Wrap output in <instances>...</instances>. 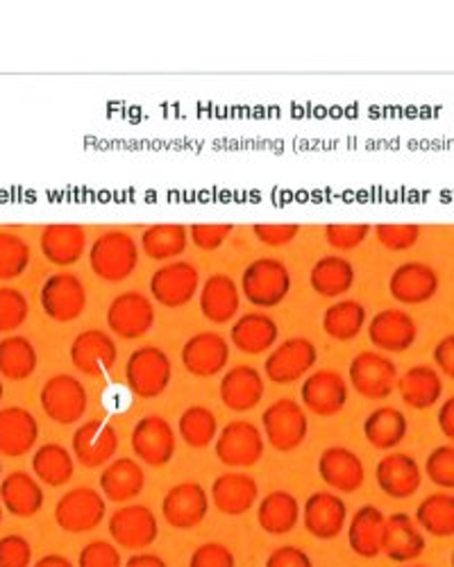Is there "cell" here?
<instances>
[{
    "label": "cell",
    "mask_w": 454,
    "mask_h": 567,
    "mask_svg": "<svg viewBox=\"0 0 454 567\" xmlns=\"http://www.w3.org/2000/svg\"><path fill=\"white\" fill-rule=\"evenodd\" d=\"M434 363L438 370L454 382V334L443 337L434 348Z\"/></svg>",
    "instance_id": "6f0895ef"
},
{
    "label": "cell",
    "mask_w": 454,
    "mask_h": 567,
    "mask_svg": "<svg viewBox=\"0 0 454 567\" xmlns=\"http://www.w3.org/2000/svg\"><path fill=\"white\" fill-rule=\"evenodd\" d=\"M200 287L198 268L189 261H173L155 270L151 277V293L155 302L168 309H179L194 300Z\"/></svg>",
    "instance_id": "8fae6325"
},
{
    "label": "cell",
    "mask_w": 454,
    "mask_h": 567,
    "mask_svg": "<svg viewBox=\"0 0 454 567\" xmlns=\"http://www.w3.org/2000/svg\"><path fill=\"white\" fill-rule=\"evenodd\" d=\"M375 236L384 248H389L393 252H402V250H409L419 244L421 227L414 223H406V225L384 223V225L375 227Z\"/></svg>",
    "instance_id": "681fc988"
},
{
    "label": "cell",
    "mask_w": 454,
    "mask_h": 567,
    "mask_svg": "<svg viewBox=\"0 0 454 567\" xmlns=\"http://www.w3.org/2000/svg\"><path fill=\"white\" fill-rule=\"evenodd\" d=\"M37 370V350L25 337L0 341V374L10 382H23Z\"/></svg>",
    "instance_id": "7bdbcfd3"
},
{
    "label": "cell",
    "mask_w": 454,
    "mask_h": 567,
    "mask_svg": "<svg viewBox=\"0 0 454 567\" xmlns=\"http://www.w3.org/2000/svg\"><path fill=\"white\" fill-rule=\"evenodd\" d=\"M259 527L270 536H285L296 529L300 519V504L287 491L268 493L257 508Z\"/></svg>",
    "instance_id": "d590c367"
},
{
    "label": "cell",
    "mask_w": 454,
    "mask_h": 567,
    "mask_svg": "<svg viewBox=\"0 0 454 567\" xmlns=\"http://www.w3.org/2000/svg\"><path fill=\"white\" fill-rule=\"evenodd\" d=\"M239 289L233 277L216 272L207 277L205 287L200 289V311L214 324L230 322L239 311Z\"/></svg>",
    "instance_id": "f546056e"
},
{
    "label": "cell",
    "mask_w": 454,
    "mask_h": 567,
    "mask_svg": "<svg viewBox=\"0 0 454 567\" xmlns=\"http://www.w3.org/2000/svg\"><path fill=\"white\" fill-rule=\"evenodd\" d=\"M175 434L171 422L162 415H144L132 430V450L136 458L153 465L164 467L175 456Z\"/></svg>",
    "instance_id": "7c38bea8"
},
{
    "label": "cell",
    "mask_w": 454,
    "mask_h": 567,
    "mask_svg": "<svg viewBox=\"0 0 454 567\" xmlns=\"http://www.w3.org/2000/svg\"><path fill=\"white\" fill-rule=\"evenodd\" d=\"M89 264L101 279L105 281H123L127 279L140 264V250L136 241L130 234L121 229H112L101 234L99 239L91 244Z\"/></svg>",
    "instance_id": "7a4b0ae2"
},
{
    "label": "cell",
    "mask_w": 454,
    "mask_h": 567,
    "mask_svg": "<svg viewBox=\"0 0 454 567\" xmlns=\"http://www.w3.org/2000/svg\"><path fill=\"white\" fill-rule=\"evenodd\" d=\"M318 475L337 493H357L367 480L361 458L348 447H328L318 458Z\"/></svg>",
    "instance_id": "cb8c5ba5"
},
{
    "label": "cell",
    "mask_w": 454,
    "mask_h": 567,
    "mask_svg": "<svg viewBox=\"0 0 454 567\" xmlns=\"http://www.w3.org/2000/svg\"><path fill=\"white\" fill-rule=\"evenodd\" d=\"M416 525L436 538L454 536V495L452 493L427 495L416 508Z\"/></svg>",
    "instance_id": "b9f144b4"
},
{
    "label": "cell",
    "mask_w": 454,
    "mask_h": 567,
    "mask_svg": "<svg viewBox=\"0 0 454 567\" xmlns=\"http://www.w3.org/2000/svg\"><path fill=\"white\" fill-rule=\"evenodd\" d=\"M32 470L39 477V482H43L51 488H60L71 482L75 467H73V456L69 454V450L64 445L45 443L34 452Z\"/></svg>",
    "instance_id": "ab89813d"
},
{
    "label": "cell",
    "mask_w": 454,
    "mask_h": 567,
    "mask_svg": "<svg viewBox=\"0 0 454 567\" xmlns=\"http://www.w3.org/2000/svg\"><path fill=\"white\" fill-rule=\"evenodd\" d=\"M264 393V377L252 365H235L220 380V400L227 409L237 413L255 409L261 402Z\"/></svg>",
    "instance_id": "484cf974"
},
{
    "label": "cell",
    "mask_w": 454,
    "mask_h": 567,
    "mask_svg": "<svg viewBox=\"0 0 454 567\" xmlns=\"http://www.w3.org/2000/svg\"><path fill=\"white\" fill-rule=\"evenodd\" d=\"M189 244V229L177 223H159L151 225L142 234V250L155 261H168L179 257L187 250Z\"/></svg>",
    "instance_id": "f35d334b"
},
{
    "label": "cell",
    "mask_w": 454,
    "mask_h": 567,
    "mask_svg": "<svg viewBox=\"0 0 454 567\" xmlns=\"http://www.w3.org/2000/svg\"><path fill=\"white\" fill-rule=\"evenodd\" d=\"M438 427L445 434V439L454 441V395L447 398L438 409Z\"/></svg>",
    "instance_id": "680465c9"
},
{
    "label": "cell",
    "mask_w": 454,
    "mask_h": 567,
    "mask_svg": "<svg viewBox=\"0 0 454 567\" xmlns=\"http://www.w3.org/2000/svg\"><path fill=\"white\" fill-rule=\"evenodd\" d=\"M367 324V307L357 300H341L326 309L323 329L326 334L339 343H348L359 337Z\"/></svg>",
    "instance_id": "60d3db41"
},
{
    "label": "cell",
    "mask_w": 454,
    "mask_h": 567,
    "mask_svg": "<svg viewBox=\"0 0 454 567\" xmlns=\"http://www.w3.org/2000/svg\"><path fill=\"white\" fill-rule=\"evenodd\" d=\"M261 424H264L266 441L278 452L298 450L305 443L307 430H309L305 409L296 400H289V398L272 402L264 411Z\"/></svg>",
    "instance_id": "277c9868"
},
{
    "label": "cell",
    "mask_w": 454,
    "mask_h": 567,
    "mask_svg": "<svg viewBox=\"0 0 454 567\" xmlns=\"http://www.w3.org/2000/svg\"><path fill=\"white\" fill-rule=\"evenodd\" d=\"M89 406L86 389L71 374H55L41 389V409L58 424H75Z\"/></svg>",
    "instance_id": "ba28073f"
},
{
    "label": "cell",
    "mask_w": 454,
    "mask_h": 567,
    "mask_svg": "<svg viewBox=\"0 0 454 567\" xmlns=\"http://www.w3.org/2000/svg\"><path fill=\"white\" fill-rule=\"evenodd\" d=\"M32 563V547L23 536L0 538V567H28Z\"/></svg>",
    "instance_id": "f5cc1de1"
},
{
    "label": "cell",
    "mask_w": 454,
    "mask_h": 567,
    "mask_svg": "<svg viewBox=\"0 0 454 567\" xmlns=\"http://www.w3.org/2000/svg\"><path fill=\"white\" fill-rule=\"evenodd\" d=\"M107 324L118 339H142L155 324V307L144 293L125 291L112 300L107 309Z\"/></svg>",
    "instance_id": "9c48e42d"
},
{
    "label": "cell",
    "mask_w": 454,
    "mask_h": 567,
    "mask_svg": "<svg viewBox=\"0 0 454 567\" xmlns=\"http://www.w3.org/2000/svg\"><path fill=\"white\" fill-rule=\"evenodd\" d=\"M189 234H192V244L198 250L214 252L227 241V236L233 234V225L230 223H196L192 225Z\"/></svg>",
    "instance_id": "f907efd6"
},
{
    "label": "cell",
    "mask_w": 454,
    "mask_h": 567,
    "mask_svg": "<svg viewBox=\"0 0 454 567\" xmlns=\"http://www.w3.org/2000/svg\"><path fill=\"white\" fill-rule=\"evenodd\" d=\"M116 452L118 434L105 420H86L73 434V454L89 470L110 463Z\"/></svg>",
    "instance_id": "e0dca14e"
},
{
    "label": "cell",
    "mask_w": 454,
    "mask_h": 567,
    "mask_svg": "<svg viewBox=\"0 0 454 567\" xmlns=\"http://www.w3.org/2000/svg\"><path fill=\"white\" fill-rule=\"evenodd\" d=\"M43 257L55 266H73L86 250V229L75 223L45 225L39 239Z\"/></svg>",
    "instance_id": "d4e9b609"
},
{
    "label": "cell",
    "mask_w": 454,
    "mask_h": 567,
    "mask_svg": "<svg viewBox=\"0 0 454 567\" xmlns=\"http://www.w3.org/2000/svg\"><path fill=\"white\" fill-rule=\"evenodd\" d=\"M425 536L416 519L406 513H393L386 517V529H384V543L382 551L395 560V563H409L423 556L425 551Z\"/></svg>",
    "instance_id": "4316f807"
},
{
    "label": "cell",
    "mask_w": 454,
    "mask_h": 567,
    "mask_svg": "<svg viewBox=\"0 0 454 567\" xmlns=\"http://www.w3.org/2000/svg\"><path fill=\"white\" fill-rule=\"evenodd\" d=\"M43 313L55 322H73L86 309V289L78 275L55 272L43 281L39 293Z\"/></svg>",
    "instance_id": "8992f818"
},
{
    "label": "cell",
    "mask_w": 454,
    "mask_h": 567,
    "mask_svg": "<svg viewBox=\"0 0 454 567\" xmlns=\"http://www.w3.org/2000/svg\"><path fill=\"white\" fill-rule=\"evenodd\" d=\"M30 313L28 298L19 289L3 287L0 289V334H8L19 329Z\"/></svg>",
    "instance_id": "bcb514c9"
},
{
    "label": "cell",
    "mask_w": 454,
    "mask_h": 567,
    "mask_svg": "<svg viewBox=\"0 0 454 567\" xmlns=\"http://www.w3.org/2000/svg\"><path fill=\"white\" fill-rule=\"evenodd\" d=\"M177 432L189 447L203 450L218 436L216 415L207 406H189L179 415Z\"/></svg>",
    "instance_id": "ee69618b"
},
{
    "label": "cell",
    "mask_w": 454,
    "mask_h": 567,
    "mask_svg": "<svg viewBox=\"0 0 454 567\" xmlns=\"http://www.w3.org/2000/svg\"><path fill=\"white\" fill-rule=\"evenodd\" d=\"M259 497V486L250 475L241 472H225L211 484V502L225 515L248 513Z\"/></svg>",
    "instance_id": "f1b7e54d"
},
{
    "label": "cell",
    "mask_w": 454,
    "mask_h": 567,
    "mask_svg": "<svg viewBox=\"0 0 454 567\" xmlns=\"http://www.w3.org/2000/svg\"><path fill=\"white\" fill-rule=\"evenodd\" d=\"M123 567H168L157 554H148V551H144V554H134V556H130L127 558V563L123 565Z\"/></svg>",
    "instance_id": "91938a15"
},
{
    "label": "cell",
    "mask_w": 454,
    "mask_h": 567,
    "mask_svg": "<svg viewBox=\"0 0 454 567\" xmlns=\"http://www.w3.org/2000/svg\"><path fill=\"white\" fill-rule=\"evenodd\" d=\"M173 380V363L168 354L155 346L134 350L125 363V382L142 400L159 398Z\"/></svg>",
    "instance_id": "6da1fadb"
},
{
    "label": "cell",
    "mask_w": 454,
    "mask_h": 567,
    "mask_svg": "<svg viewBox=\"0 0 454 567\" xmlns=\"http://www.w3.org/2000/svg\"><path fill=\"white\" fill-rule=\"evenodd\" d=\"M278 324L261 311L241 316L230 332V341L246 354H261L278 343Z\"/></svg>",
    "instance_id": "d6a6232c"
},
{
    "label": "cell",
    "mask_w": 454,
    "mask_h": 567,
    "mask_svg": "<svg viewBox=\"0 0 454 567\" xmlns=\"http://www.w3.org/2000/svg\"><path fill=\"white\" fill-rule=\"evenodd\" d=\"M189 567H237L235 554L220 543H205L192 554Z\"/></svg>",
    "instance_id": "db71d44e"
},
{
    "label": "cell",
    "mask_w": 454,
    "mask_h": 567,
    "mask_svg": "<svg viewBox=\"0 0 454 567\" xmlns=\"http://www.w3.org/2000/svg\"><path fill=\"white\" fill-rule=\"evenodd\" d=\"M409 432V420L402 411L393 406H380L373 413H369L367 422H363V434L367 441L382 452H389L398 447Z\"/></svg>",
    "instance_id": "8d00e7d4"
},
{
    "label": "cell",
    "mask_w": 454,
    "mask_h": 567,
    "mask_svg": "<svg viewBox=\"0 0 454 567\" xmlns=\"http://www.w3.org/2000/svg\"><path fill=\"white\" fill-rule=\"evenodd\" d=\"M398 391L406 406L423 411L441 400L443 380L432 365H414L398 380Z\"/></svg>",
    "instance_id": "836d02e7"
},
{
    "label": "cell",
    "mask_w": 454,
    "mask_h": 567,
    "mask_svg": "<svg viewBox=\"0 0 454 567\" xmlns=\"http://www.w3.org/2000/svg\"><path fill=\"white\" fill-rule=\"evenodd\" d=\"M438 291V275L423 261L400 264L389 279V293L395 302L406 307H419L430 302Z\"/></svg>",
    "instance_id": "5bb4252c"
},
{
    "label": "cell",
    "mask_w": 454,
    "mask_h": 567,
    "mask_svg": "<svg viewBox=\"0 0 454 567\" xmlns=\"http://www.w3.org/2000/svg\"><path fill=\"white\" fill-rule=\"evenodd\" d=\"M39 439V424L34 415L21 406L0 411V454L19 458L28 454Z\"/></svg>",
    "instance_id": "83f0119b"
},
{
    "label": "cell",
    "mask_w": 454,
    "mask_h": 567,
    "mask_svg": "<svg viewBox=\"0 0 454 567\" xmlns=\"http://www.w3.org/2000/svg\"><path fill=\"white\" fill-rule=\"evenodd\" d=\"M32 567H73V563L66 558V556H60V554H49L39 558Z\"/></svg>",
    "instance_id": "94428289"
},
{
    "label": "cell",
    "mask_w": 454,
    "mask_h": 567,
    "mask_svg": "<svg viewBox=\"0 0 454 567\" xmlns=\"http://www.w3.org/2000/svg\"><path fill=\"white\" fill-rule=\"evenodd\" d=\"M105 513V497L96 488L89 486H80L64 493V497H60L55 506V519L60 529H64L66 534L94 532L96 527H101Z\"/></svg>",
    "instance_id": "5b68a950"
},
{
    "label": "cell",
    "mask_w": 454,
    "mask_h": 567,
    "mask_svg": "<svg viewBox=\"0 0 454 567\" xmlns=\"http://www.w3.org/2000/svg\"><path fill=\"white\" fill-rule=\"evenodd\" d=\"M257 239L264 244V246H270V248H280V246H287L291 244L296 236L300 234V225L296 223H285V225H255L252 227Z\"/></svg>",
    "instance_id": "11a10c76"
},
{
    "label": "cell",
    "mask_w": 454,
    "mask_h": 567,
    "mask_svg": "<svg viewBox=\"0 0 454 567\" xmlns=\"http://www.w3.org/2000/svg\"><path fill=\"white\" fill-rule=\"evenodd\" d=\"M30 266V246L19 234L0 231V279H17Z\"/></svg>",
    "instance_id": "f6af8a7d"
},
{
    "label": "cell",
    "mask_w": 454,
    "mask_h": 567,
    "mask_svg": "<svg viewBox=\"0 0 454 567\" xmlns=\"http://www.w3.org/2000/svg\"><path fill=\"white\" fill-rule=\"evenodd\" d=\"M386 517L378 506H361L348 527V543L361 558H375L382 551Z\"/></svg>",
    "instance_id": "4dcf8cb0"
},
{
    "label": "cell",
    "mask_w": 454,
    "mask_h": 567,
    "mask_svg": "<svg viewBox=\"0 0 454 567\" xmlns=\"http://www.w3.org/2000/svg\"><path fill=\"white\" fill-rule=\"evenodd\" d=\"M241 289L250 305L270 309L278 307L291 291L289 268L272 257L255 259L241 277Z\"/></svg>",
    "instance_id": "3957f363"
},
{
    "label": "cell",
    "mask_w": 454,
    "mask_h": 567,
    "mask_svg": "<svg viewBox=\"0 0 454 567\" xmlns=\"http://www.w3.org/2000/svg\"><path fill=\"white\" fill-rule=\"evenodd\" d=\"M146 486V475L142 465L134 458H116L112 461L101 475V491L110 502H130L140 495Z\"/></svg>",
    "instance_id": "1f68e13d"
},
{
    "label": "cell",
    "mask_w": 454,
    "mask_h": 567,
    "mask_svg": "<svg viewBox=\"0 0 454 567\" xmlns=\"http://www.w3.org/2000/svg\"><path fill=\"white\" fill-rule=\"evenodd\" d=\"M350 384L367 400H386L391 398L398 380L395 363L378 352H359L350 361Z\"/></svg>",
    "instance_id": "52a82bcc"
},
{
    "label": "cell",
    "mask_w": 454,
    "mask_h": 567,
    "mask_svg": "<svg viewBox=\"0 0 454 567\" xmlns=\"http://www.w3.org/2000/svg\"><path fill=\"white\" fill-rule=\"evenodd\" d=\"M369 234H371V225H367V223H350V225L332 223L326 227L328 244L339 252H350V250L359 248L363 241L369 239Z\"/></svg>",
    "instance_id": "c3c4849f"
},
{
    "label": "cell",
    "mask_w": 454,
    "mask_h": 567,
    "mask_svg": "<svg viewBox=\"0 0 454 567\" xmlns=\"http://www.w3.org/2000/svg\"><path fill=\"white\" fill-rule=\"evenodd\" d=\"M230 361V346L216 332H200L182 348V363L194 377H216Z\"/></svg>",
    "instance_id": "603a6c76"
},
{
    "label": "cell",
    "mask_w": 454,
    "mask_h": 567,
    "mask_svg": "<svg viewBox=\"0 0 454 567\" xmlns=\"http://www.w3.org/2000/svg\"><path fill=\"white\" fill-rule=\"evenodd\" d=\"M209 511V495L196 482H185L173 486L162 502L164 519L179 532L196 529Z\"/></svg>",
    "instance_id": "9a60e30c"
},
{
    "label": "cell",
    "mask_w": 454,
    "mask_h": 567,
    "mask_svg": "<svg viewBox=\"0 0 454 567\" xmlns=\"http://www.w3.org/2000/svg\"><path fill=\"white\" fill-rule=\"evenodd\" d=\"M416 320L404 309H384L369 324L371 343L384 352H406L416 343Z\"/></svg>",
    "instance_id": "7402d4cb"
},
{
    "label": "cell",
    "mask_w": 454,
    "mask_h": 567,
    "mask_svg": "<svg viewBox=\"0 0 454 567\" xmlns=\"http://www.w3.org/2000/svg\"><path fill=\"white\" fill-rule=\"evenodd\" d=\"M427 480L445 491H454V445H441L425 461Z\"/></svg>",
    "instance_id": "7dc6e473"
},
{
    "label": "cell",
    "mask_w": 454,
    "mask_h": 567,
    "mask_svg": "<svg viewBox=\"0 0 454 567\" xmlns=\"http://www.w3.org/2000/svg\"><path fill=\"white\" fill-rule=\"evenodd\" d=\"M3 393H6V391H3V382H0V400H3Z\"/></svg>",
    "instance_id": "6125c7cd"
},
{
    "label": "cell",
    "mask_w": 454,
    "mask_h": 567,
    "mask_svg": "<svg viewBox=\"0 0 454 567\" xmlns=\"http://www.w3.org/2000/svg\"><path fill=\"white\" fill-rule=\"evenodd\" d=\"M354 277H357V272H354V266L350 259H345L341 255H326L313 264L309 281H311V289L318 296L337 298L352 289Z\"/></svg>",
    "instance_id": "e575fe53"
},
{
    "label": "cell",
    "mask_w": 454,
    "mask_h": 567,
    "mask_svg": "<svg viewBox=\"0 0 454 567\" xmlns=\"http://www.w3.org/2000/svg\"><path fill=\"white\" fill-rule=\"evenodd\" d=\"M78 565L80 567H123V558L114 545L105 540H94L86 547H82Z\"/></svg>",
    "instance_id": "816d5d0a"
},
{
    "label": "cell",
    "mask_w": 454,
    "mask_h": 567,
    "mask_svg": "<svg viewBox=\"0 0 454 567\" xmlns=\"http://www.w3.org/2000/svg\"><path fill=\"white\" fill-rule=\"evenodd\" d=\"M0 472H3V465H0Z\"/></svg>",
    "instance_id": "003e7915"
},
{
    "label": "cell",
    "mask_w": 454,
    "mask_h": 567,
    "mask_svg": "<svg viewBox=\"0 0 454 567\" xmlns=\"http://www.w3.org/2000/svg\"><path fill=\"white\" fill-rule=\"evenodd\" d=\"M300 400L311 413L332 417L341 413L348 402V384L334 370H318L302 382Z\"/></svg>",
    "instance_id": "ac0fdd59"
},
{
    "label": "cell",
    "mask_w": 454,
    "mask_h": 567,
    "mask_svg": "<svg viewBox=\"0 0 454 567\" xmlns=\"http://www.w3.org/2000/svg\"><path fill=\"white\" fill-rule=\"evenodd\" d=\"M318 350L309 339H289L266 359V377L276 384H293L313 368Z\"/></svg>",
    "instance_id": "2e32d148"
},
{
    "label": "cell",
    "mask_w": 454,
    "mask_h": 567,
    "mask_svg": "<svg viewBox=\"0 0 454 567\" xmlns=\"http://www.w3.org/2000/svg\"><path fill=\"white\" fill-rule=\"evenodd\" d=\"M216 456L227 467H250L264 456V436L248 420L227 422L216 436Z\"/></svg>",
    "instance_id": "30bf717a"
},
{
    "label": "cell",
    "mask_w": 454,
    "mask_h": 567,
    "mask_svg": "<svg viewBox=\"0 0 454 567\" xmlns=\"http://www.w3.org/2000/svg\"><path fill=\"white\" fill-rule=\"evenodd\" d=\"M118 348L103 329H86L71 343V363L86 377H103L116 363Z\"/></svg>",
    "instance_id": "d6986e66"
},
{
    "label": "cell",
    "mask_w": 454,
    "mask_h": 567,
    "mask_svg": "<svg viewBox=\"0 0 454 567\" xmlns=\"http://www.w3.org/2000/svg\"><path fill=\"white\" fill-rule=\"evenodd\" d=\"M266 567H313V563L305 549L285 545L268 556Z\"/></svg>",
    "instance_id": "9f6ffc18"
},
{
    "label": "cell",
    "mask_w": 454,
    "mask_h": 567,
    "mask_svg": "<svg viewBox=\"0 0 454 567\" xmlns=\"http://www.w3.org/2000/svg\"><path fill=\"white\" fill-rule=\"evenodd\" d=\"M110 536L123 549H146L159 536L157 517L142 504L123 506L110 517Z\"/></svg>",
    "instance_id": "4fadbf2b"
},
{
    "label": "cell",
    "mask_w": 454,
    "mask_h": 567,
    "mask_svg": "<svg viewBox=\"0 0 454 567\" xmlns=\"http://www.w3.org/2000/svg\"><path fill=\"white\" fill-rule=\"evenodd\" d=\"M0 499L12 515L32 517L43 506V491L28 472H12L0 484Z\"/></svg>",
    "instance_id": "74e56055"
},
{
    "label": "cell",
    "mask_w": 454,
    "mask_h": 567,
    "mask_svg": "<svg viewBox=\"0 0 454 567\" xmlns=\"http://www.w3.org/2000/svg\"><path fill=\"white\" fill-rule=\"evenodd\" d=\"M452 567H454V551H452Z\"/></svg>",
    "instance_id": "03108f58"
},
{
    "label": "cell",
    "mask_w": 454,
    "mask_h": 567,
    "mask_svg": "<svg viewBox=\"0 0 454 567\" xmlns=\"http://www.w3.org/2000/svg\"><path fill=\"white\" fill-rule=\"evenodd\" d=\"M375 480L382 493L391 499H406L419 493L423 484V472L414 456L393 452L378 463Z\"/></svg>",
    "instance_id": "44dd1931"
},
{
    "label": "cell",
    "mask_w": 454,
    "mask_h": 567,
    "mask_svg": "<svg viewBox=\"0 0 454 567\" xmlns=\"http://www.w3.org/2000/svg\"><path fill=\"white\" fill-rule=\"evenodd\" d=\"M409 567H425V565H409Z\"/></svg>",
    "instance_id": "e7e4bbea"
},
{
    "label": "cell",
    "mask_w": 454,
    "mask_h": 567,
    "mask_svg": "<svg viewBox=\"0 0 454 567\" xmlns=\"http://www.w3.org/2000/svg\"><path fill=\"white\" fill-rule=\"evenodd\" d=\"M348 508L345 502L334 493H313L307 497L302 508L305 529L318 540H332L345 529Z\"/></svg>",
    "instance_id": "ffe728a7"
},
{
    "label": "cell",
    "mask_w": 454,
    "mask_h": 567,
    "mask_svg": "<svg viewBox=\"0 0 454 567\" xmlns=\"http://www.w3.org/2000/svg\"><path fill=\"white\" fill-rule=\"evenodd\" d=\"M0 523H3V508H0Z\"/></svg>",
    "instance_id": "be15d7a7"
}]
</instances>
